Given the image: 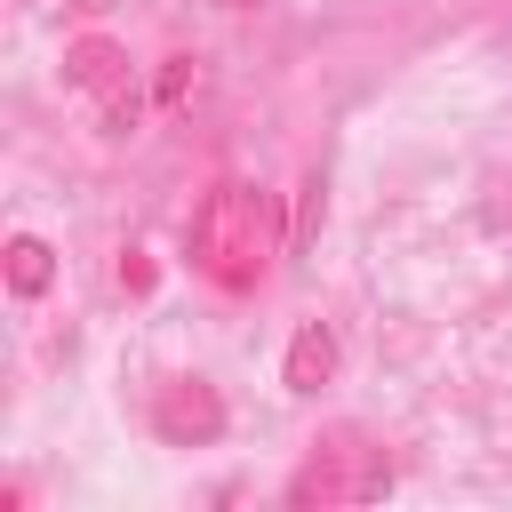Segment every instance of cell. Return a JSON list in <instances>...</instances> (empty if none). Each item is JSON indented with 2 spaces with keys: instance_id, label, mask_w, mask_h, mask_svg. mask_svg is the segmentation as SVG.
Returning a JSON list of instances; mask_svg holds the SVG:
<instances>
[{
  "instance_id": "7",
  "label": "cell",
  "mask_w": 512,
  "mask_h": 512,
  "mask_svg": "<svg viewBox=\"0 0 512 512\" xmlns=\"http://www.w3.org/2000/svg\"><path fill=\"white\" fill-rule=\"evenodd\" d=\"M136 112H144V104H136V88H128V96H112V104H104V128H112V136H128V128H136Z\"/></svg>"
},
{
  "instance_id": "2",
  "label": "cell",
  "mask_w": 512,
  "mask_h": 512,
  "mask_svg": "<svg viewBox=\"0 0 512 512\" xmlns=\"http://www.w3.org/2000/svg\"><path fill=\"white\" fill-rule=\"evenodd\" d=\"M328 368H336V336L312 320V328H296V344H288V392H320L328 384Z\"/></svg>"
},
{
  "instance_id": "8",
  "label": "cell",
  "mask_w": 512,
  "mask_h": 512,
  "mask_svg": "<svg viewBox=\"0 0 512 512\" xmlns=\"http://www.w3.org/2000/svg\"><path fill=\"white\" fill-rule=\"evenodd\" d=\"M216 8H256V0H216Z\"/></svg>"
},
{
  "instance_id": "5",
  "label": "cell",
  "mask_w": 512,
  "mask_h": 512,
  "mask_svg": "<svg viewBox=\"0 0 512 512\" xmlns=\"http://www.w3.org/2000/svg\"><path fill=\"white\" fill-rule=\"evenodd\" d=\"M112 64H120V56H112L104 40H80V48H72V80H88V88H96V80H112Z\"/></svg>"
},
{
  "instance_id": "4",
  "label": "cell",
  "mask_w": 512,
  "mask_h": 512,
  "mask_svg": "<svg viewBox=\"0 0 512 512\" xmlns=\"http://www.w3.org/2000/svg\"><path fill=\"white\" fill-rule=\"evenodd\" d=\"M160 424H168V432H184V424H192V432H216V424H224V416H216V400H208V392H192V400H184V392H176V400H168V408H160Z\"/></svg>"
},
{
  "instance_id": "1",
  "label": "cell",
  "mask_w": 512,
  "mask_h": 512,
  "mask_svg": "<svg viewBox=\"0 0 512 512\" xmlns=\"http://www.w3.org/2000/svg\"><path fill=\"white\" fill-rule=\"evenodd\" d=\"M192 256L216 272V280H256L264 272V256H272V192H256V184H216L208 192V208H200V224H192Z\"/></svg>"
},
{
  "instance_id": "6",
  "label": "cell",
  "mask_w": 512,
  "mask_h": 512,
  "mask_svg": "<svg viewBox=\"0 0 512 512\" xmlns=\"http://www.w3.org/2000/svg\"><path fill=\"white\" fill-rule=\"evenodd\" d=\"M192 96V56H168L160 64V104H184Z\"/></svg>"
},
{
  "instance_id": "3",
  "label": "cell",
  "mask_w": 512,
  "mask_h": 512,
  "mask_svg": "<svg viewBox=\"0 0 512 512\" xmlns=\"http://www.w3.org/2000/svg\"><path fill=\"white\" fill-rule=\"evenodd\" d=\"M48 272H56V256H48V240H32V232H16V240H8V288H16V296H40V288H48Z\"/></svg>"
}]
</instances>
